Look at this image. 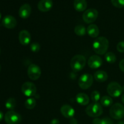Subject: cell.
<instances>
[{
    "label": "cell",
    "mask_w": 124,
    "mask_h": 124,
    "mask_svg": "<svg viewBox=\"0 0 124 124\" xmlns=\"http://www.w3.org/2000/svg\"><path fill=\"white\" fill-rule=\"evenodd\" d=\"M109 47L108 40L104 36L97 38L93 44V48L98 54H104L107 53Z\"/></svg>",
    "instance_id": "obj_1"
},
{
    "label": "cell",
    "mask_w": 124,
    "mask_h": 124,
    "mask_svg": "<svg viewBox=\"0 0 124 124\" xmlns=\"http://www.w3.org/2000/svg\"><path fill=\"white\" fill-rule=\"evenodd\" d=\"M86 64V59L83 55L77 54L72 58L70 61V67L75 72H78L84 68Z\"/></svg>",
    "instance_id": "obj_2"
},
{
    "label": "cell",
    "mask_w": 124,
    "mask_h": 124,
    "mask_svg": "<svg viewBox=\"0 0 124 124\" xmlns=\"http://www.w3.org/2000/svg\"><path fill=\"white\" fill-rule=\"evenodd\" d=\"M85 111L87 115L90 117H97L102 114L103 109L100 104L98 102H93L87 107Z\"/></svg>",
    "instance_id": "obj_3"
},
{
    "label": "cell",
    "mask_w": 124,
    "mask_h": 124,
    "mask_svg": "<svg viewBox=\"0 0 124 124\" xmlns=\"http://www.w3.org/2000/svg\"><path fill=\"white\" fill-rule=\"evenodd\" d=\"M110 115L114 119H122L124 117V107L119 103L114 104L110 110Z\"/></svg>",
    "instance_id": "obj_4"
},
{
    "label": "cell",
    "mask_w": 124,
    "mask_h": 124,
    "mask_svg": "<svg viewBox=\"0 0 124 124\" xmlns=\"http://www.w3.org/2000/svg\"><path fill=\"white\" fill-rule=\"evenodd\" d=\"M123 89L121 85L116 82H110L107 86V92L109 95L113 98H117L122 94Z\"/></svg>",
    "instance_id": "obj_5"
},
{
    "label": "cell",
    "mask_w": 124,
    "mask_h": 124,
    "mask_svg": "<svg viewBox=\"0 0 124 124\" xmlns=\"http://www.w3.org/2000/svg\"><path fill=\"white\" fill-rule=\"evenodd\" d=\"M93 83V77L92 75L85 73L79 78L78 84L80 88L83 90H87L92 85Z\"/></svg>",
    "instance_id": "obj_6"
},
{
    "label": "cell",
    "mask_w": 124,
    "mask_h": 124,
    "mask_svg": "<svg viewBox=\"0 0 124 124\" xmlns=\"http://www.w3.org/2000/svg\"><path fill=\"white\" fill-rule=\"evenodd\" d=\"M4 119L7 124H18L21 122V115L14 111H8L4 116Z\"/></svg>",
    "instance_id": "obj_7"
},
{
    "label": "cell",
    "mask_w": 124,
    "mask_h": 124,
    "mask_svg": "<svg viewBox=\"0 0 124 124\" xmlns=\"http://www.w3.org/2000/svg\"><path fill=\"white\" fill-rule=\"evenodd\" d=\"M21 91L25 96L31 98L36 94V87L32 82H26L22 85Z\"/></svg>",
    "instance_id": "obj_8"
},
{
    "label": "cell",
    "mask_w": 124,
    "mask_h": 124,
    "mask_svg": "<svg viewBox=\"0 0 124 124\" xmlns=\"http://www.w3.org/2000/svg\"><path fill=\"white\" fill-rule=\"evenodd\" d=\"M27 75L29 78L32 81L38 79L41 75V70L38 65L36 64H31L27 69Z\"/></svg>",
    "instance_id": "obj_9"
},
{
    "label": "cell",
    "mask_w": 124,
    "mask_h": 124,
    "mask_svg": "<svg viewBox=\"0 0 124 124\" xmlns=\"http://www.w3.org/2000/svg\"><path fill=\"white\" fill-rule=\"evenodd\" d=\"M98 16V12L94 8H89L83 13L82 18L87 24H91L95 21Z\"/></svg>",
    "instance_id": "obj_10"
},
{
    "label": "cell",
    "mask_w": 124,
    "mask_h": 124,
    "mask_svg": "<svg viewBox=\"0 0 124 124\" xmlns=\"http://www.w3.org/2000/svg\"><path fill=\"white\" fill-rule=\"evenodd\" d=\"M17 21L15 18L12 15H7L2 20V25L8 29H13L16 27Z\"/></svg>",
    "instance_id": "obj_11"
},
{
    "label": "cell",
    "mask_w": 124,
    "mask_h": 124,
    "mask_svg": "<svg viewBox=\"0 0 124 124\" xmlns=\"http://www.w3.org/2000/svg\"><path fill=\"white\" fill-rule=\"evenodd\" d=\"M102 64V59L97 55H93L88 60V65L91 69H96L100 67Z\"/></svg>",
    "instance_id": "obj_12"
},
{
    "label": "cell",
    "mask_w": 124,
    "mask_h": 124,
    "mask_svg": "<svg viewBox=\"0 0 124 124\" xmlns=\"http://www.w3.org/2000/svg\"><path fill=\"white\" fill-rule=\"evenodd\" d=\"M31 8L29 4H24L22 5L19 9L18 14L19 16L23 19H27L30 16L31 14Z\"/></svg>",
    "instance_id": "obj_13"
},
{
    "label": "cell",
    "mask_w": 124,
    "mask_h": 124,
    "mask_svg": "<svg viewBox=\"0 0 124 124\" xmlns=\"http://www.w3.org/2000/svg\"><path fill=\"white\" fill-rule=\"evenodd\" d=\"M53 5V3L52 0H41L38 4V8L41 12H47L51 10Z\"/></svg>",
    "instance_id": "obj_14"
},
{
    "label": "cell",
    "mask_w": 124,
    "mask_h": 124,
    "mask_svg": "<svg viewBox=\"0 0 124 124\" xmlns=\"http://www.w3.org/2000/svg\"><path fill=\"white\" fill-rule=\"evenodd\" d=\"M61 113L64 117L66 118H72L75 115V110L70 105L65 104L61 108Z\"/></svg>",
    "instance_id": "obj_15"
},
{
    "label": "cell",
    "mask_w": 124,
    "mask_h": 124,
    "mask_svg": "<svg viewBox=\"0 0 124 124\" xmlns=\"http://www.w3.org/2000/svg\"><path fill=\"white\" fill-rule=\"evenodd\" d=\"M19 42L23 46H27L31 41V35L28 31L23 30L19 33Z\"/></svg>",
    "instance_id": "obj_16"
},
{
    "label": "cell",
    "mask_w": 124,
    "mask_h": 124,
    "mask_svg": "<svg viewBox=\"0 0 124 124\" xmlns=\"http://www.w3.org/2000/svg\"><path fill=\"white\" fill-rule=\"evenodd\" d=\"M76 100L79 105L84 106V105H87L89 103L90 98L87 94L83 93H80L76 95Z\"/></svg>",
    "instance_id": "obj_17"
},
{
    "label": "cell",
    "mask_w": 124,
    "mask_h": 124,
    "mask_svg": "<svg viewBox=\"0 0 124 124\" xmlns=\"http://www.w3.org/2000/svg\"><path fill=\"white\" fill-rule=\"evenodd\" d=\"M87 33L90 37L97 38L99 34V29L96 24H92L87 27Z\"/></svg>",
    "instance_id": "obj_18"
},
{
    "label": "cell",
    "mask_w": 124,
    "mask_h": 124,
    "mask_svg": "<svg viewBox=\"0 0 124 124\" xmlns=\"http://www.w3.org/2000/svg\"><path fill=\"white\" fill-rule=\"evenodd\" d=\"M73 5L74 8L76 11L83 12L87 8V2L86 0H75Z\"/></svg>",
    "instance_id": "obj_19"
},
{
    "label": "cell",
    "mask_w": 124,
    "mask_h": 124,
    "mask_svg": "<svg viewBox=\"0 0 124 124\" xmlns=\"http://www.w3.org/2000/svg\"><path fill=\"white\" fill-rule=\"evenodd\" d=\"M94 78L97 82H104L106 81L108 79V75L105 71L100 70L94 73Z\"/></svg>",
    "instance_id": "obj_20"
},
{
    "label": "cell",
    "mask_w": 124,
    "mask_h": 124,
    "mask_svg": "<svg viewBox=\"0 0 124 124\" xmlns=\"http://www.w3.org/2000/svg\"><path fill=\"white\" fill-rule=\"evenodd\" d=\"M100 103L102 106L108 107L113 104V99L111 97L108 96H104L101 98Z\"/></svg>",
    "instance_id": "obj_21"
},
{
    "label": "cell",
    "mask_w": 124,
    "mask_h": 124,
    "mask_svg": "<svg viewBox=\"0 0 124 124\" xmlns=\"http://www.w3.org/2000/svg\"><path fill=\"white\" fill-rule=\"evenodd\" d=\"M36 105V101L35 98H30L27 99L24 103V106L27 109L29 110H31L34 108Z\"/></svg>",
    "instance_id": "obj_22"
},
{
    "label": "cell",
    "mask_w": 124,
    "mask_h": 124,
    "mask_svg": "<svg viewBox=\"0 0 124 124\" xmlns=\"http://www.w3.org/2000/svg\"><path fill=\"white\" fill-rule=\"evenodd\" d=\"M16 105V100L14 98H12L7 99L6 102V104H5V106H6V108L10 110V111H12L15 108Z\"/></svg>",
    "instance_id": "obj_23"
},
{
    "label": "cell",
    "mask_w": 124,
    "mask_h": 124,
    "mask_svg": "<svg viewBox=\"0 0 124 124\" xmlns=\"http://www.w3.org/2000/svg\"><path fill=\"white\" fill-rule=\"evenodd\" d=\"M86 30L85 27L82 25H77L75 28V33L77 35L79 36H84L86 34Z\"/></svg>",
    "instance_id": "obj_24"
},
{
    "label": "cell",
    "mask_w": 124,
    "mask_h": 124,
    "mask_svg": "<svg viewBox=\"0 0 124 124\" xmlns=\"http://www.w3.org/2000/svg\"><path fill=\"white\" fill-rule=\"evenodd\" d=\"M105 59L109 64H114L116 61V56L113 52H107L105 55Z\"/></svg>",
    "instance_id": "obj_25"
},
{
    "label": "cell",
    "mask_w": 124,
    "mask_h": 124,
    "mask_svg": "<svg viewBox=\"0 0 124 124\" xmlns=\"http://www.w3.org/2000/svg\"><path fill=\"white\" fill-rule=\"evenodd\" d=\"M91 98L93 102H98L101 100V94L98 91H93L91 94Z\"/></svg>",
    "instance_id": "obj_26"
},
{
    "label": "cell",
    "mask_w": 124,
    "mask_h": 124,
    "mask_svg": "<svg viewBox=\"0 0 124 124\" xmlns=\"http://www.w3.org/2000/svg\"><path fill=\"white\" fill-rule=\"evenodd\" d=\"M41 48V46L38 42H33L30 45V49H31V52H34V53H37L40 50Z\"/></svg>",
    "instance_id": "obj_27"
},
{
    "label": "cell",
    "mask_w": 124,
    "mask_h": 124,
    "mask_svg": "<svg viewBox=\"0 0 124 124\" xmlns=\"http://www.w3.org/2000/svg\"><path fill=\"white\" fill-rule=\"evenodd\" d=\"M111 2L117 8H122L124 7V0H111Z\"/></svg>",
    "instance_id": "obj_28"
},
{
    "label": "cell",
    "mask_w": 124,
    "mask_h": 124,
    "mask_svg": "<svg viewBox=\"0 0 124 124\" xmlns=\"http://www.w3.org/2000/svg\"><path fill=\"white\" fill-rule=\"evenodd\" d=\"M117 50L120 53L124 52V41H121L117 44Z\"/></svg>",
    "instance_id": "obj_29"
},
{
    "label": "cell",
    "mask_w": 124,
    "mask_h": 124,
    "mask_svg": "<svg viewBox=\"0 0 124 124\" xmlns=\"http://www.w3.org/2000/svg\"><path fill=\"white\" fill-rule=\"evenodd\" d=\"M101 124H113V122L111 121V119L108 117H105V118L102 119Z\"/></svg>",
    "instance_id": "obj_30"
},
{
    "label": "cell",
    "mask_w": 124,
    "mask_h": 124,
    "mask_svg": "<svg viewBox=\"0 0 124 124\" xmlns=\"http://www.w3.org/2000/svg\"><path fill=\"white\" fill-rule=\"evenodd\" d=\"M119 68L121 71L124 73V59H122L121 61V62H119Z\"/></svg>",
    "instance_id": "obj_31"
},
{
    "label": "cell",
    "mask_w": 124,
    "mask_h": 124,
    "mask_svg": "<svg viewBox=\"0 0 124 124\" xmlns=\"http://www.w3.org/2000/svg\"><path fill=\"white\" fill-rule=\"evenodd\" d=\"M101 119L99 118H95L93 121V124H101Z\"/></svg>",
    "instance_id": "obj_32"
},
{
    "label": "cell",
    "mask_w": 124,
    "mask_h": 124,
    "mask_svg": "<svg viewBox=\"0 0 124 124\" xmlns=\"http://www.w3.org/2000/svg\"><path fill=\"white\" fill-rule=\"evenodd\" d=\"M70 124H78L77 120H76L75 118H74V117H72V118L70 119Z\"/></svg>",
    "instance_id": "obj_33"
},
{
    "label": "cell",
    "mask_w": 124,
    "mask_h": 124,
    "mask_svg": "<svg viewBox=\"0 0 124 124\" xmlns=\"http://www.w3.org/2000/svg\"><path fill=\"white\" fill-rule=\"evenodd\" d=\"M50 124H59V121L57 119H53L51 121Z\"/></svg>",
    "instance_id": "obj_34"
},
{
    "label": "cell",
    "mask_w": 124,
    "mask_h": 124,
    "mask_svg": "<svg viewBox=\"0 0 124 124\" xmlns=\"http://www.w3.org/2000/svg\"><path fill=\"white\" fill-rule=\"evenodd\" d=\"M3 117H4L3 113H2L1 112V111H0V122H1V121L2 120V119H3Z\"/></svg>",
    "instance_id": "obj_35"
},
{
    "label": "cell",
    "mask_w": 124,
    "mask_h": 124,
    "mask_svg": "<svg viewBox=\"0 0 124 124\" xmlns=\"http://www.w3.org/2000/svg\"><path fill=\"white\" fill-rule=\"evenodd\" d=\"M121 100H122V103L124 104V94L122 96V98H121Z\"/></svg>",
    "instance_id": "obj_36"
},
{
    "label": "cell",
    "mask_w": 124,
    "mask_h": 124,
    "mask_svg": "<svg viewBox=\"0 0 124 124\" xmlns=\"http://www.w3.org/2000/svg\"><path fill=\"white\" fill-rule=\"evenodd\" d=\"M1 17H2V15H1V12H0V20H1Z\"/></svg>",
    "instance_id": "obj_37"
},
{
    "label": "cell",
    "mask_w": 124,
    "mask_h": 124,
    "mask_svg": "<svg viewBox=\"0 0 124 124\" xmlns=\"http://www.w3.org/2000/svg\"><path fill=\"white\" fill-rule=\"evenodd\" d=\"M122 89H123V92H124V86L123 87V88H122Z\"/></svg>",
    "instance_id": "obj_38"
},
{
    "label": "cell",
    "mask_w": 124,
    "mask_h": 124,
    "mask_svg": "<svg viewBox=\"0 0 124 124\" xmlns=\"http://www.w3.org/2000/svg\"><path fill=\"white\" fill-rule=\"evenodd\" d=\"M1 65H0V71H1Z\"/></svg>",
    "instance_id": "obj_39"
},
{
    "label": "cell",
    "mask_w": 124,
    "mask_h": 124,
    "mask_svg": "<svg viewBox=\"0 0 124 124\" xmlns=\"http://www.w3.org/2000/svg\"><path fill=\"white\" fill-rule=\"evenodd\" d=\"M0 53H1V49H0Z\"/></svg>",
    "instance_id": "obj_40"
}]
</instances>
